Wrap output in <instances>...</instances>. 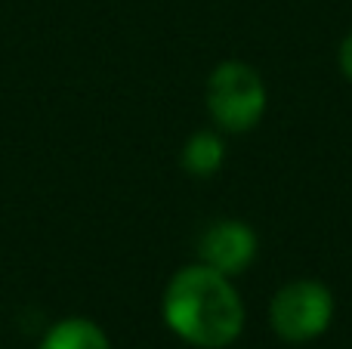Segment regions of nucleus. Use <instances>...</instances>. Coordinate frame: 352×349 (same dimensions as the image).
Instances as JSON below:
<instances>
[{
	"label": "nucleus",
	"mask_w": 352,
	"mask_h": 349,
	"mask_svg": "<svg viewBox=\"0 0 352 349\" xmlns=\"http://www.w3.org/2000/svg\"><path fill=\"white\" fill-rule=\"evenodd\" d=\"M164 319L186 344L223 349L241 334L244 309L229 278L201 263L176 272L167 284Z\"/></svg>",
	"instance_id": "f257e3e1"
},
{
	"label": "nucleus",
	"mask_w": 352,
	"mask_h": 349,
	"mask_svg": "<svg viewBox=\"0 0 352 349\" xmlns=\"http://www.w3.org/2000/svg\"><path fill=\"white\" fill-rule=\"evenodd\" d=\"M207 109L213 121L232 133L250 130L266 109L260 74L244 62H223L207 80Z\"/></svg>",
	"instance_id": "f03ea898"
},
{
	"label": "nucleus",
	"mask_w": 352,
	"mask_h": 349,
	"mask_svg": "<svg viewBox=\"0 0 352 349\" xmlns=\"http://www.w3.org/2000/svg\"><path fill=\"white\" fill-rule=\"evenodd\" d=\"M331 315H334V300L318 282H291L275 294L269 309L275 334L291 344L318 337L331 325Z\"/></svg>",
	"instance_id": "7ed1b4c3"
},
{
	"label": "nucleus",
	"mask_w": 352,
	"mask_h": 349,
	"mask_svg": "<svg viewBox=\"0 0 352 349\" xmlns=\"http://www.w3.org/2000/svg\"><path fill=\"white\" fill-rule=\"evenodd\" d=\"M254 254H256L254 232L244 223H235V220L217 223L201 238V260H204V266L223 272V275L248 269Z\"/></svg>",
	"instance_id": "20e7f679"
},
{
	"label": "nucleus",
	"mask_w": 352,
	"mask_h": 349,
	"mask_svg": "<svg viewBox=\"0 0 352 349\" xmlns=\"http://www.w3.org/2000/svg\"><path fill=\"white\" fill-rule=\"evenodd\" d=\"M41 349H109V340L93 322L65 319L43 337Z\"/></svg>",
	"instance_id": "39448f33"
},
{
	"label": "nucleus",
	"mask_w": 352,
	"mask_h": 349,
	"mask_svg": "<svg viewBox=\"0 0 352 349\" xmlns=\"http://www.w3.org/2000/svg\"><path fill=\"white\" fill-rule=\"evenodd\" d=\"M182 164L195 177H210L219 164H223V142L213 133H195L188 139L186 152H182Z\"/></svg>",
	"instance_id": "423d86ee"
},
{
	"label": "nucleus",
	"mask_w": 352,
	"mask_h": 349,
	"mask_svg": "<svg viewBox=\"0 0 352 349\" xmlns=\"http://www.w3.org/2000/svg\"><path fill=\"white\" fill-rule=\"evenodd\" d=\"M340 68H343V74L352 80V34L343 41V47H340Z\"/></svg>",
	"instance_id": "0eeeda50"
}]
</instances>
